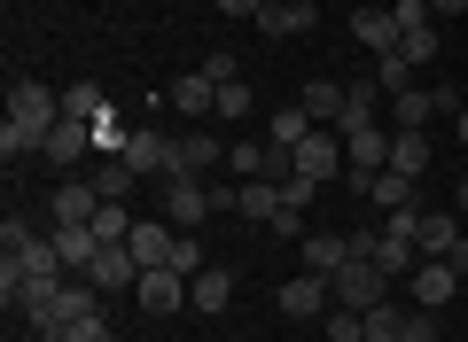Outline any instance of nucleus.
Listing matches in <instances>:
<instances>
[{"label": "nucleus", "mask_w": 468, "mask_h": 342, "mask_svg": "<svg viewBox=\"0 0 468 342\" xmlns=\"http://www.w3.org/2000/svg\"><path fill=\"white\" fill-rule=\"evenodd\" d=\"M304 132H313V117H304V101H297V109H273V117H266V148H282L289 163H297V140H304Z\"/></svg>", "instance_id": "obj_23"}, {"label": "nucleus", "mask_w": 468, "mask_h": 342, "mask_svg": "<svg viewBox=\"0 0 468 342\" xmlns=\"http://www.w3.org/2000/svg\"><path fill=\"white\" fill-rule=\"evenodd\" d=\"M390 171L421 180V171H430V132H390Z\"/></svg>", "instance_id": "obj_27"}, {"label": "nucleus", "mask_w": 468, "mask_h": 342, "mask_svg": "<svg viewBox=\"0 0 468 342\" xmlns=\"http://www.w3.org/2000/svg\"><path fill=\"white\" fill-rule=\"evenodd\" d=\"M344 171H351V187H367L375 171H390V132H383V125L344 132Z\"/></svg>", "instance_id": "obj_5"}, {"label": "nucleus", "mask_w": 468, "mask_h": 342, "mask_svg": "<svg viewBox=\"0 0 468 342\" xmlns=\"http://www.w3.org/2000/svg\"><path fill=\"white\" fill-rule=\"evenodd\" d=\"M452 288H461V273H452L445 257H421L414 273H406V295H414L421 311H437V304H452Z\"/></svg>", "instance_id": "obj_12"}, {"label": "nucleus", "mask_w": 468, "mask_h": 342, "mask_svg": "<svg viewBox=\"0 0 468 342\" xmlns=\"http://www.w3.org/2000/svg\"><path fill=\"white\" fill-rule=\"evenodd\" d=\"M86 280H94L101 295H133V280H141V257H133L125 242H110L94 264H86Z\"/></svg>", "instance_id": "obj_10"}, {"label": "nucleus", "mask_w": 468, "mask_h": 342, "mask_svg": "<svg viewBox=\"0 0 468 342\" xmlns=\"http://www.w3.org/2000/svg\"><path fill=\"white\" fill-rule=\"evenodd\" d=\"M94 233H101V249H110V242H133V211H125V202H101Z\"/></svg>", "instance_id": "obj_33"}, {"label": "nucleus", "mask_w": 468, "mask_h": 342, "mask_svg": "<svg viewBox=\"0 0 468 342\" xmlns=\"http://www.w3.org/2000/svg\"><path fill=\"white\" fill-rule=\"evenodd\" d=\"M63 342H117V335H110V319H101V311H86L79 326H63Z\"/></svg>", "instance_id": "obj_39"}, {"label": "nucleus", "mask_w": 468, "mask_h": 342, "mask_svg": "<svg viewBox=\"0 0 468 342\" xmlns=\"http://www.w3.org/2000/svg\"><path fill=\"white\" fill-rule=\"evenodd\" d=\"M133 304L149 311V319H165V311L187 304V273H172V264H149V273L133 280Z\"/></svg>", "instance_id": "obj_6"}, {"label": "nucleus", "mask_w": 468, "mask_h": 342, "mask_svg": "<svg viewBox=\"0 0 468 342\" xmlns=\"http://www.w3.org/2000/svg\"><path fill=\"white\" fill-rule=\"evenodd\" d=\"M452 132H461V148H468V101H461V109H452Z\"/></svg>", "instance_id": "obj_43"}, {"label": "nucleus", "mask_w": 468, "mask_h": 342, "mask_svg": "<svg viewBox=\"0 0 468 342\" xmlns=\"http://www.w3.org/2000/svg\"><path fill=\"white\" fill-rule=\"evenodd\" d=\"M55 249H63L70 273H86V264L101 257V233H94V226H55Z\"/></svg>", "instance_id": "obj_26"}, {"label": "nucleus", "mask_w": 468, "mask_h": 342, "mask_svg": "<svg viewBox=\"0 0 468 342\" xmlns=\"http://www.w3.org/2000/svg\"><path fill=\"white\" fill-rule=\"evenodd\" d=\"M351 257H359V242H351V233H304V273L335 280V273H344Z\"/></svg>", "instance_id": "obj_14"}, {"label": "nucleus", "mask_w": 468, "mask_h": 342, "mask_svg": "<svg viewBox=\"0 0 468 342\" xmlns=\"http://www.w3.org/2000/svg\"><path fill=\"white\" fill-rule=\"evenodd\" d=\"M320 24V8H289V0H266V8H258V32L266 39H304Z\"/></svg>", "instance_id": "obj_19"}, {"label": "nucleus", "mask_w": 468, "mask_h": 342, "mask_svg": "<svg viewBox=\"0 0 468 342\" xmlns=\"http://www.w3.org/2000/svg\"><path fill=\"white\" fill-rule=\"evenodd\" d=\"M445 264H452V273H468V233H461V242L445 249Z\"/></svg>", "instance_id": "obj_41"}, {"label": "nucleus", "mask_w": 468, "mask_h": 342, "mask_svg": "<svg viewBox=\"0 0 468 342\" xmlns=\"http://www.w3.org/2000/svg\"><path fill=\"white\" fill-rule=\"evenodd\" d=\"M437 47H445V24H430V16H421V24H406V32H399V55H406V63H414V70L430 63Z\"/></svg>", "instance_id": "obj_28"}, {"label": "nucleus", "mask_w": 468, "mask_h": 342, "mask_svg": "<svg viewBox=\"0 0 468 342\" xmlns=\"http://www.w3.org/2000/svg\"><path fill=\"white\" fill-rule=\"evenodd\" d=\"M172 242H180V226H165V218H156V226H133V257H141V273H149V264H172Z\"/></svg>", "instance_id": "obj_22"}, {"label": "nucleus", "mask_w": 468, "mask_h": 342, "mask_svg": "<svg viewBox=\"0 0 468 342\" xmlns=\"http://www.w3.org/2000/svg\"><path fill=\"white\" fill-rule=\"evenodd\" d=\"M203 78H211V86H234V78H242V63H234L227 47H203Z\"/></svg>", "instance_id": "obj_36"}, {"label": "nucleus", "mask_w": 468, "mask_h": 342, "mask_svg": "<svg viewBox=\"0 0 468 342\" xmlns=\"http://www.w3.org/2000/svg\"><path fill=\"white\" fill-rule=\"evenodd\" d=\"M297 101H304V117H313V125H335V117H344V86H335V78H313Z\"/></svg>", "instance_id": "obj_29"}, {"label": "nucleus", "mask_w": 468, "mask_h": 342, "mask_svg": "<svg viewBox=\"0 0 468 342\" xmlns=\"http://www.w3.org/2000/svg\"><path fill=\"white\" fill-rule=\"evenodd\" d=\"M63 117H79V125H101V117H110V94H101L94 78H79V86L63 94Z\"/></svg>", "instance_id": "obj_30"}, {"label": "nucleus", "mask_w": 468, "mask_h": 342, "mask_svg": "<svg viewBox=\"0 0 468 342\" xmlns=\"http://www.w3.org/2000/svg\"><path fill=\"white\" fill-rule=\"evenodd\" d=\"M351 39L375 47V55H390L399 47V8H351Z\"/></svg>", "instance_id": "obj_17"}, {"label": "nucleus", "mask_w": 468, "mask_h": 342, "mask_svg": "<svg viewBox=\"0 0 468 342\" xmlns=\"http://www.w3.org/2000/svg\"><path fill=\"white\" fill-rule=\"evenodd\" d=\"M117 156L133 163V171H172V140H165V132H149V125L125 132V148H117Z\"/></svg>", "instance_id": "obj_21"}, {"label": "nucleus", "mask_w": 468, "mask_h": 342, "mask_svg": "<svg viewBox=\"0 0 468 342\" xmlns=\"http://www.w3.org/2000/svg\"><path fill=\"white\" fill-rule=\"evenodd\" d=\"M48 211H55V226H94V218H101V195H94V180L79 171V180H63V187H55V202H48Z\"/></svg>", "instance_id": "obj_13"}, {"label": "nucleus", "mask_w": 468, "mask_h": 342, "mask_svg": "<svg viewBox=\"0 0 468 342\" xmlns=\"http://www.w3.org/2000/svg\"><path fill=\"white\" fill-rule=\"evenodd\" d=\"M421 8H430L437 24H452V16H468V0H421Z\"/></svg>", "instance_id": "obj_40"}, {"label": "nucleus", "mask_w": 468, "mask_h": 342, "mask_svg": "<svg viewBox=\"0 0 468 342\" xmlns=\"http://www.w3.org/2000/svg\"><path fill=\"white\" fill-rule=\"evenodd\" d=\"M289 8H320V0H289Z\"/></svg>", "instance_id": "obj_45"}, {"label": "nucleus", "mask_w": 468, "mask_h": 342, "mask_svg": "<svg viewBox=\"0 0 468 342\" xmlns=\"http://www.w3.org/2000/svg\"><path fill=\"white\" fill-rule=\"evenodd\" d=\"M437 109H445V94H430V86H406V94H390V132H421Z\"/></svg>", "instance_id": "obj_15"}, {"label": "nucleus", "mask_w": 468, "mask_h": 342, "mask_svg": "<svg viewBox=\"0 0 468 342\" xmlns=\"http://www.w3.org/2000/svg\"><path fill=\"white\" fill-rule=\"evenodd\" d=\"M414 242H421V257H445V249L461 242V226H452V211H421V218H414Z\"/></svg>", "instance_id": "obj_25"}, {"label": "nucleus", "mask_w": 468, "mask_h": 342, "mask_svg": "<svg viewBox=\"0 0 468 342\" xmlns=\"http://www.w3.org/2000/svg\"><path fill=\"white\" fill-rule=\"evenodd\" d=\"M218 163H227V148L196 125V132H180V140H172V171H165V180H203V171H218Z\"/></svg>", "instance_id": "obj_7"}, {"label": "nucleus", "mask_w": 468, "mask_h": 342, "mask_svg": "<svg viewBox=\"0 0 468 342\" xmlns=\"http://www.w3.org/2000/svg\"><path fill=\"white\" fill-rule=\"evenodd\" d=\"M187 304H196L203 319H218V311L234 304V273H227V264H203V273L187 280Z\"/></svg>", "instance_id": "obj_16"}, {"label": "nucleus", "mask_w": 468, "mask_h": 342, "mask_svg": "<svg viewBox=\"0 0 468 342\" xmlns=\"http://www.w3.org/2000/svg\"><path fill=\"white\" fill-rule=\"evenodd\" d=\"M94 125H79V117H63V125H55L48 132V148H39V156H48L55 163V171H86V156H94Z\"/></svg>", "instance_id": "obj_8"}, {"label": "nucleus", "mask_w": 468, "mask_h": 342, "mask_svg": "<svg viewBox=\"0 0 468 342\" xmlns=\"http://www.w3.org/2000/svg\"><path fill=\"white\" fill-rule=\"evenodd\" d=\"M218 211V195H211V180H165V226H180V233H196L203 218Z\"/></svg>", "instance_id": "obj_4"}, {"label": "nucleus", "mask_w": 468, "mask_h": 342, "mask_svg": "<svg viewBox=\"0 0 468 342\" xmlns=\"http://www.w3.org/2000/svg\"><path fill=\"white\" fill-rule=\"evenodd\" d=\"M234 211H242V218H258V226H273V218L289 211V195H282V180H242Z\"/></svg>", "instance_id": "obj_20"}, {"label": "nucleus", "mask_w": 468, "mask_h": 342, "mask_svg": "<svg viewBox=\"0 0 468 342\" xmlns=\"http://www.w3.org/2000/svg\"><path fill=\"white\" fill-rule=\"evenodd\" d=\"M273 304H282L289 319H320V311H328L335 295H328V280H320V273H289L282 288H273Z\"/></svg>", "instance_id": "obj_11"}, {"label": "nucleus", "mask_w": 468, "mask_h": 342, "mask_svg": "<svg viewBox=\"0 0 468 342\" xmlns=\"http://www.w3.org/2000/svg\"><path fill=\"white\" fill-rule=\"evenodd\" d=\"M227 171H234V180H266V148H258V140H234L227 148Z\"/></svg>", "instance_id": "obj_32"}, {"label": "nucleus", "mask_w": 468, "mask_h": 342, "mask_svg": "<svg viewBox=\"0 0 468 342\" xmlns=\"http://www.w3.org/2000/svg\"><path fill=\"white\" fill-rule=\"evenodd\" d=\"M86 311H101V288H94L86 273H70V280H55L24 319H32V342H63V326H79Z\"/></svg>", "instance_id": "obj_2"}, {"label": "nucleus", "mask_w": 468, "mask_h": 342, "mask_svg": "<svg viewBox=\"0 0 468 342\" xmlns=\"http://www.w3.org/2000/svg\"><path fill=\"white\" fill-rule=\"evenodd\" d=\"M172 109H187V117H211V109H218V86L203 78V70H187V78H172Z\"/></svg>", "instance_id": "obj_24"}, {"label": "nucleus", "mask_w": 468, "mask_h": 342, "mask_svg": "<svg viewBox=\"0 0 468 342\" xmlns=\"http://www.w3.org/2000/svg\"><path fill=\"white\" fill-rule=\"evenodd\" d=\"M367 195L383 202V211H414V180H406V171H375Z\"/></svg>", "instance_id": "obj_31"}, {"label": "nucleus", "mask_w": 468, "mask_h": 342, "mask_svg": "<svg viewBox=\"0 0 468 342\" xmlns=\"http://www.w3.org/2000/svg\"><path fill=\"white\" fill-rule=\"evenodd\" d=\"M250 78H234V86H218V117H250Z\"/></svg>", "instance_id": "obj_38"}, {"label": "nucleus", "mask_w": 468, "mask_h": 342, "mask_svg": "<svg viewBox=\"0 0 468 342\" xmlns=\"http://www.w3.org/2000/svg\"><path fill=\"white\" fill-rule=\"evenodd\" d=\"M452 202H461V211H468V180H461V187H452Z\"/></svg>", "instance_id": "obj_44"}, {"label": "nucleus", "mask_w": 468, "mask_h": 342, "mask_svg": "<svg viewBox=\"0 0 468 342\" xmlns=\"http://www.w3.org/2000/svg\"><path fill=\"white\" fill-rule=\"evenodd\" d=\"M399 342H437V319H430V311H399Z\"/></svg>", "instance_id": "obj_37"}, {"label": "nucleus", "mask_w": 468, "mask_h": 342, "mask_svg": "<svg viewBox=\"0 0 468 342\" xmlns=\"http://www.w3.org/2000/svg\"><path fill=\"white\" fill-rule=\"evenodd\" d=\"M375 78H383V94H406V86H414V63L390 47V55H375Z\"/></svg>", "instance_id": "obj_34"}, {"label": "nucleus", "mask_w": 468, "mask_h": 342, "mask_svg": "<svg viewBox=\"0 0 468 342\" xmlns=\"http://www.w3.org/2000/svg\"><path fill=\"white\" fill-rule=\"evenodd\" d=\"M390 288H399V280H390L383 264H367V257H351L344 273L328 280V295H335L344 311H383V304H390Z\"/></svg>", "instance_id": "obj_3"}, {"label": "nucleus", "mask_w": 468, "mask_h": 342, "mask_svg": "<svg viewBox=\"0 0 468 342\" xmlns=\"http://www.w3.org/2000/svg\"><path fill=\"white\" fill-rule=\"evenodd\" d=\"M55 125H63V94H48L39 78H16L8 86V125H0V163L16 171L24 156H39Z\"/></svg>", "instance_id": "obj_1"}, {"label": "nucleus", "mask_w": 468, "mask_h": 342, "mask_svg": "<svg viewBox=\"0 0 468 342\" xmlns=\"http://www.w3.org/2000/svg\"><path fill=\"white\" fill-rule=\"evenodd\" d=\"M328 342H367V311H344V304H328Z\"/></svg>", "instance_id": "obj_35"}, {"label": "nucleus", "mask_w": 468, "mask_h": 342, "mask_svg": "<svg viewBox=\"0 0 468 342\" xmlns=\"http://www.w3.org/2000/svg\"><path fill=\"white\" fill-rule=\"evenodd\" d=\"M297 171H304V180H328V171H344V132H335V125H313V132L297 140Z\"/></svg>", "instance_id": "obj_9"}, {"label": "nucleus", "mask_w": 468, "mask_h": 342, "mask_svg": "<svg viewBox=\"0 0 468 342\" xmlns=\"http://www.w3.org/2000/svg\"><path fill=\"white\" fill-rule=\"evenodd\" d=\"M218 8H227V16H258V8H266V0H218Z\"/></svg>", "instance_id": "obj_42"}, {"label": "nucleus", "mask_w": 468, "mask_h": 342, "mask_svg": "<svg viewBox=\"0 0 468 342\" xmlns=\"http://www.w3.org/2000/svg\"><path fill=\"white\" fill-rule=\"evenodd\" d=\"M86 180H94L101 202H133V180H141V171H133L125 156H94V163H86Z\"/></svg>", "instance_id": "obj_18"}]
</instances>
